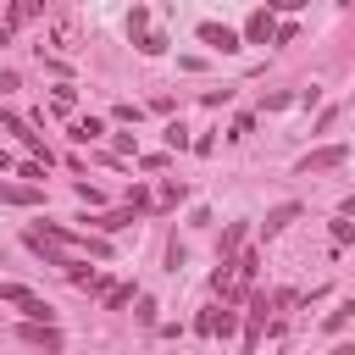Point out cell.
<instances>
[{
  "label": "cell",
  "instance_id": "5bb4252c",
  "mask_svg": "<svg viewBox=\"0 0 355 355\" xmlns=\"http://www.w3.org/2000/svg\"><path fill=\"white\" fill-rule=\"evenodd\" d=\"M333 355H355V344H338V349H333Z\"/></svg>",
  "mask_w": 355,
  "mask_h": 355
},
{
  "label": "cell",
  "instance_id": "8992f818",
  "mask_svg": "<svg viewBox=\"0 0 355 355\" xmlns=\"http://www.w3.org/2000/svg\"><path fill=\"white\" fill-rule=\"evenodd\" d=\"M100 133H105V122H100V116H83V122H72V139H78V144H89V139H100Z\"/></svg>",
  "mask_w": 355,
  "mask_h": 355
},
{
  "label": "cell",
  "instance_id": "9a60e30c",
  "mask_svg": "<svg viewBox=\"0 0 355 355\" xmlns=\"http://www.w3.org/2000/svg\"><path fill=\"white\" fill-rule=\"evenodd\" d=\"M6 166H11V155H6V150H0V172H6Z\"/></svg>",
  "mask_w": 355,
  "mask_h": 355
},
{
  "label": "cell",
  "instance_id": "9c48e42d",
  "mask_svg": "<svg viewBox=\"0 0 355 355\" xmlns=\"http://www.w3.org/2000/svg\"><path fill=\"white\" fill-rule=\"evenodd\" d=\"M139 50H144V55H161V50H166V39H161V33H150V28H139Z\"/></svg>",
  "mask_w": 355,
  "mask_h": 355
},
{
  "label": "cell",
  "instance_id": "ba28073f",
  "mask_svg": "<svg viewBox=\"0 0 355 355\" xmlns=\"http://www.w3.org/2000/svg\"><path fill=\"white\" fill-rule=\"evenodd\" d=\"M133 222V211H111V216H94V227L100 233H116V227H128Z\"/></svg>",
  "mask_w": 355,
  "mask_h": 355
},
{
  "label": "cell",
  "instance_id": "3957f363",
  "mask_svg": "<svg viewBox=\"0 0 355 355\" xmlns=\"http://www.w3.org/2000/svg\"><path fill=\"white\" fill-rule=\"evenodd\" d=\"M244 39H250V44H266V39H277V22H272V11H250V22H244Z\"/></svg>",
  "mask_w": 355,
  "mask_h": 355
},
{
  "label": "cell",
  "instance_id": "7c38bea8",
  "mask_svg": "<svg viewBox=\"0 0 355 355\" xmlns=\"http://www.w3.org/2000/svg\"><path fill=\"white\" fill-rule=\"evenodd\" d=\"M255 266H261V261H255V250H244V255H239V277H255Z\"/></svg>",
  "mask_w": 355,
  "mask_h": 355
},
{
  "label": "cell",
  "instance_id": "5b68a950",
  "mask_svg": "<svg viewBox=\"0 0 355 355\" xmlns=\"http://www.w3.org/2000/svg\"><path fill=\"white\" fill-rule=\"evenodd\" d=\"M0 200H6V205H39L44 194H39L33 183H0Z\"/></svg>",
  "mask_w": 355,
  "mask_h": 355
},
{
  "label": "cell",
  "instance_id": "30bf717a",
  "mask_svg": "<svg viewBox=\"0 0 355 355\" xmlns=\"http://www.w3.org/2000/svg\"><path fill=\"white\" fill-rule=\"evenodd\" d=\"M239 244H244V222H233V227L222 233V250H239Z\"/></svg>",
  "mask_w": 355,
  "mask_h": 355
},
{
  "label": "cell",
  "instance_id": "52a82bcc",
  "mask_svg": "<svg viewBox=\"0 0 355 355\" xmlns=\"http://www.w3.org/2000/svg\"><path fill=\"white\" fill-rule=\"evenodd\" d=\"M294 216H300V205H294V200H288V205H277V211L266 216V233H283V227H288Z\"/></svg>",
  "mask_w": 355,
  "mask_h": 355
},
{
  "label": "cell",
  "instance_id": "4fadbf2b",
  "mask_svg": "<svg viewBox=\"0 0 355 355\" xmlns=\"http://www.w3.org/2000/svg\"><path fill=\"white\" fill-rule=\"evenodd\" d=\"M128 300H133V288H128V283H122V288H111V294H105V305H111V311H116V305H128Z\"/></svg>",
  "mask_w": 355,
  "mask_h": 355
},
{
  "label": "cell",
  "instance_id": "6da1fadb",
  "mask_svg": "<svg viewBox=\"0 0 355 355\" xmlns=\"http://www.w3.org/2000/svg\"><path fill=\"white\" fill-rule=\"evenodd\" d=\"M344 155H349V144H327V150H311L305 161H300V172L311 178V172H333V166H344Z\"/></svg>",
  "mask_w": 355,
  "mask_h": 355
},
{
  "label": "cell",
  "instance_id": "8fae6325",
  "mask_svg": "<svg viewBox=\"0 0 355 355\" xmlns=\"http://www.w3.org/2000/svg\"><path fill=\"white\" fill-rule=\"evenodd\" d=\"M349 316H355V300H344V305H338V311H333V316H327V327H344V322H349Z\"/></svg>",
  "mask_w": 355,
  "mask_h": 355
},
{
  "label": "cell",
  "instance_id": "7a4b0ae2",
  "mask_svg": "<svg viewBox=\"0 0 355 355\" xmlns=\"http://www.w3.org/2000/svg\"><path fill=\"white\" fill-rule=\"evenodd\" d=\"M200 39H205L211 50H222V55H233V50H239V33H233V28H222V22H200Z\"/></svg>",
  "mask_w": 355,
  "mask_h": 355
},
{
  "label": "cell",
  "instance_id": "2e32d148",
  "mask_svg": "<svg viewBox=\"0 0 355 355\" xmlns=\"http://www.w3.org/2000/svg\"><path fill=\"white\" fill-rule=\"evenodd\" d=\"M0 44H6V28H0Z\"/></svg>",
  "mask_w": 355,
  "mask_h": 355
},
{
  "label": "cell",
  "instance_id": "277c9868",
  "mask_svg": "<svg viewBox=\"0 0 355 355\" xmlns=\"http://www.w3.org/2000/svg\"><path fill=\"white\" fill-rule=\"evenodd\" d=\"M22 344H39V349H61V333H55V327H44V322H28V327H22Z\"/></svg>",
  "mask_w": 355,
  "mask_h": 355
}]
</instances>
